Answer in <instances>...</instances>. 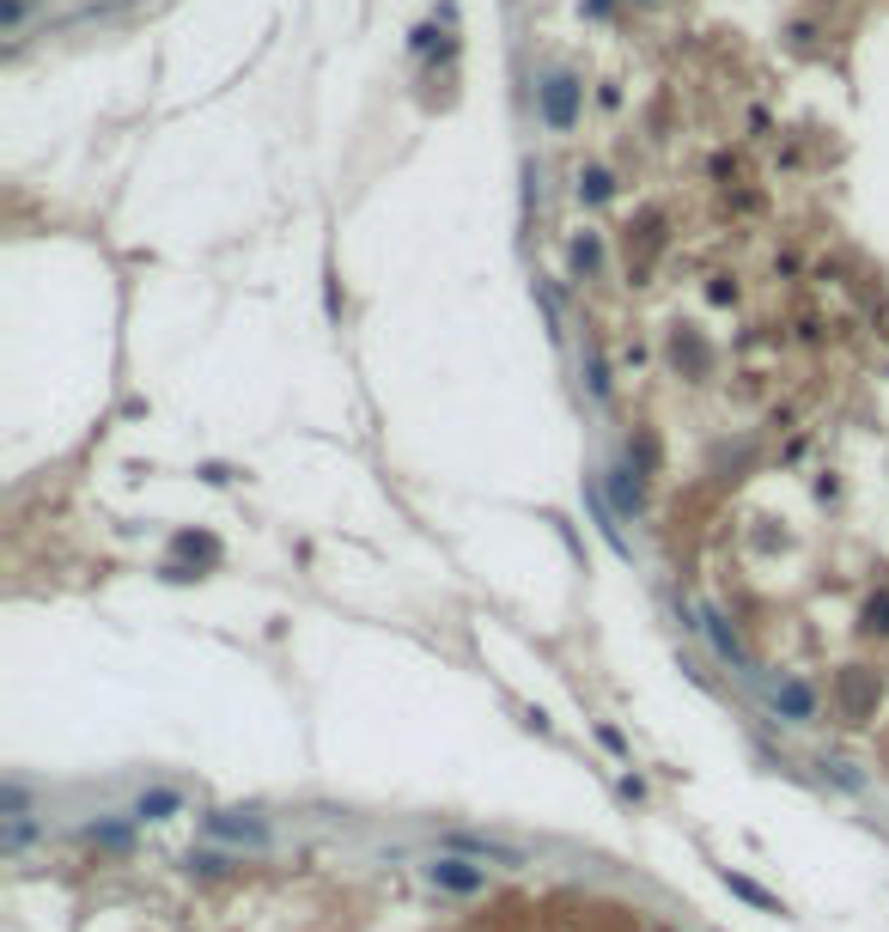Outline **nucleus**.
<instances>
[{"label":"nucleus","instance_id":"8","mask_svg":"<svg viewBox=\"0 0 889 932\" xmlns=\"http://www.w3.org/2000/svg\"><path fill=\"white\" fill-rule=\"evenodd\" d=\"M585 506H591V518H597L603 542H610V549H615V555H634V549H628V537H622V525H615V513H610V506H603L597 482H585Z\"/></svg>","mask_w":889,"mask_h":932},{"label":"nucleus","instance_id":"10","mask_svg":"<svg viewBox=\"0 0 889 932\" xmlns=\"http://www.w3.org/2000/svg\"><path fill=\"white\" fill-rule=\"evenodd\" d=\"M177 804H184V799H177L171 787H153V792H141V799H134V823H165Z\"/></svg>","mask_w":889,"mask_h":932},{"label":"nucleus","instance_id":"15","mask_svg":"<svg viewBox=\"0 0 889 932\" xmlns=\"http://www.w3.org/2000/svg\"><path fill=\"white\" fill-rule=\"evenodd\" d=\"M579 196H585V201H603V196H610V172H597V165H591V172L579 177Z\"/></svg>","mask_w":889,"mask_h":932},{"label":"nucleus","instance_id":"9","mask_svg":"<svg viewBox=\"0 0 889 932\" xmlns=\"http://www.w3.org/2000/svg\"><path fill=\"white\" fill-rule=\"evenodd\" d=\"M773 708H780L786 720H798V725H804V720L816 713V695H811L804 683H780V689H773Z\"/></svg>","mask_w":889,"mask_h":932},{"label":"nucleus","instance_id":"3","mask_svg":"<svg viewBox=\"0 0 889 932\" xmlns=\"http://www.w3.org/2000/svg\"><path fill=\"white\" fill-rule=\"evenodd\" d=\"M537 98H542V122H549V129H573V117H579V79L573 74H549L537 86Z\"/></svg>","mask_w":889,"mask_h":932},{"label":"nucleus","instance_id":"18","mask_svg":"<svg viewBox=\"0 0 889 932\" xmlns=\"http://www.w3.org/2000/svg\"><path fill=\"white\" fill-rule=\"evenodd\" d=\"M603 13H610V0H591V19H603Z\"/></svg>","mask_w":889,"mask_h":932},{"label":"nucleus","instance_id":"17","mask_svg":"<svg viewBox=\"0 0 889 932\" xmlns=\"http://www.w3.org/2000/svg\"><path fill=\"white\" fill-rule=\"evenodd\" d=\"M0 19H7V25H19V19H25V0H0Z\"/></svg>","mask_w":889,"mask_h":932},{"label":"nucleus","instance_id":"16","mask_svg":"<svg viewBox=\"0 0 889 932\" xmlns=\"http://www.w3.org/2000/svg\"><path fill=\"white\" fill-rule=\"evenodd\" d=\"M823 768H828V775H835V780H841V787H847V792H859V775H853L847 761H823Z\"/></svg>","mask_w":889,"mask_h":932},{"label":"nucleus","instance_id":"4","mask_svg":"<svg viewBox=\"0 0 889 932\" xmlns=\"http://www.w3.org/2000/svg\"><path fill=\"white\" fill-rule=\"evenodd\" d=\"M427 884H439V890H458V896H475V890H487V871L470 866L463 854H451V859H432V866H427Z\"/></svg>","mask_w":889,"mask_h":932},{"label":"nucleus","instance_id":"11","mask_svg":"<svg viewBox=\"0 0 889 932\" xmlns=\"http://www.w3.org/2000/svg\"><path fill=\"white\" fill-rule=\"evenodd\" d=\"M859 628H865V634H877V640H889V585L865 597V610H859Z\"/></svg>","mask_w":889,"mask_h":932},{"label":"nucleus","instance_id":"14","mask_svg":"<svg viewBox=\"0 0 889 932\" xmlns=\"http://www.w3.org/2000/svg\"><path fill=\"white\" fill-rule=\"evenodd\" d=\"M573 268H579V275H591V268H597V238H573Z\"/></svg>","mask_w":889,"mask_h":932},{"label":"nucleus","instance_id":"12","mask_svg":"<svg viewBox=\"0 0 889 932\" xmlns=\"http://www.w3.org/2000/svg\"><path fill=\"white\" fill-rule=\"evenodd\" d=\"M725 890H732V896H744V902H756V908H780V902H773L768 890H761V884L737 878V871H725Z\"/></svg>","mask_w":889,"mask_h":932},{"label":"nucleus","instance_id":"13","mask_svg":"<svg viewBox=\"0 0 889 932\" xmlns=\"http://www.w3.org/2000/svg\"><path fill=\"white\" fill-rule=\"evenodd\" d=\"M615 506H622V513L640 506V482H634V470H615Z\"/></svg>","mask_w":889,"mask_h":932},{"label":"nucleus","instance_id":"5","mask_svg":"<svg viewBox=\"0 0 889 932\" xmlns=\"http://www.w3.org/2000/svg\"><path fill=\"white\" fill-rule=\"evenodd\" d=\"M208 835L213 841H268V823H262V816H250V811H213L208 816Z\"/></svg>","mask_w":889,"mask_h":932},{"label":"nucleus","instance_id":"7","mask_svg":"<svg viewBox=\"0 0 889 932\" xmlns=\"http://www.w3.org/2000/svg\"><path fill=\"white\" fill-rule=\"evenodd\" d=\"M701 628H706V640L720 646V658H732L737 670H756V665H749V653L737 646V634L725 628V616H720V610H701Z\"/></svg>","mask_w":889,"mask_h":932},{"label":"nucleus","instance_id":"6","mask_svg":"<svg viewBox=\"0 0 889 932\" xmlns=\"http://www.w3.org/2000/svg\"><path fill=\"white\" fill-rule=\"evenodd\" d=\"M451 847L470 859H494V866H524V847L512 841H494V835H451Z\"/></svg>","mask_w":889,"mask_h":932},{"label":"nucleus","instance_id":"1","mask_svg":"<svg viewBox=\"0 0 889 932\" xmlns=\"http://www.w3.org/2000/svg\"><path fill=\"white\" fill-rule=\"evenodd\" d=\"M877 701H883V670H871V665H841L835 670V713H841V725H865L877 713Z\"/></svg>","mask_w":889,"mask_h":932},{"label":"nucleus","instance_id":"2","mask_svg":"<svg viewBox=\"0 0 889 932\" xmlns=\"http://www.w3.org/2000/svg\"><path fill=\"white\" fill-rule=\"evenodd\" d=\"M208 567H220V537H208V530H177V537H171V561L158 567V573H165L171 585H184V579H201Z\"/></svg>","mask_w":889,"mask_h":932}]
</instances>
